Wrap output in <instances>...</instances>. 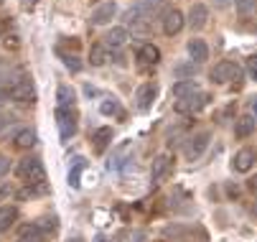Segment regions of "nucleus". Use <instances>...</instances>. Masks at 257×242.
Returning a JSON list of instances; mask_svg holds the SVG:
<instances>
[{
  "instance_id": "7",
  "label": "nucleus",
  "mask_w": 257,
  "mask_h": 242,
  "mask_svg": "<svg viewBox=\"0 0 257 242\" xmlns=\"http://www.w3.org/2000/svg\"><path fill=\"white\" fill-rule=\"evenodd\" d=\"M156 97H158V84H156V82L140 84L138 92H135V107H138V110H151V105L156 102Z\"/></svg>"
},
{
  "instance_id": "30",
  "label": "nucleus",
  "mask_w": 257,
  "mask_h": 242,
  "mask_svg": "<svg viewBox=\"0 0 257 242\" xmlns=\"http://www.w3.org/2000/svg\"><path fill=\"white\" fill-rule=\"evenodd\" d=\"M61 59H64V64L71 69V72H79V69H82V61H77V56H69V54H64Z\"/></svg>"
},
{
  "instance_id": "21",
  "label": "nucleus",
  "mask_w": 257,
  "mask_h": 242,
  "mask_svg": "<svg viewBox=\"0 0 257 242\" xmlns=\"http://www.w3.org/2000/svg\"><path fill=\"white\" fill-rule=\"evenodd\" d=\"M140 61H143V64H158V61H161V51H158V46H153V44L140 46Z\"/></svg>"
},
{
  "instance_id": "3",
  "label": "nucleus",
  "mask_w": 257,
  "mask_h": 242,
  "mask_svg": "<svg viewBox=\"0 0 257 242\" xmlns=\"http://www.w3.org/2000/svg\"><path fill=\"white\" fill-rule=\"evenodd\" d=\"M209 141H211L209 130H201V133L191 135L186 141V146H183V156H186V161H199L204 156V151L209 148Z\"/></svg>"
},
{
  "instance_id": "5",
  "label": "nucleus",
  "mask_w": 257,
  "mask_h": 242,
  "mask_svg": "<svg viewBox=\"0 0 257 242\" xmlns=\"http://www.w3.org/2000/svg\"><path fill=\"white\" fill-rule=\"evenodd\" d=\"M242 72H239V66L232 64V61H219L214 69H211V82L214 84H227L229 79H239Z\"/></svg>"
},
{
  "instance_id": "29",
  "label": "nucleus",
  "mask_w": 257,
  "mask_h": 242,
  "mask_svg": "<svg viewBox=\"0 0 257 242\" xmlns=\"http://www.w3.org/2000/svg\"><path fill=\"white\" fill-rule=\"evenodd\" d=\"M125 242H148V232H143V229H133V232L125 237Z\"/></svg>"
},
{
  "instance_id": "4",
  "label": "nucleus",
  "mask_w": 257,
  "mask_h": 242,
  "mask_svg": "<svg viewBox=\"0 0 257 242\" xmlns=\"http://www.w3.org/2000/svg\"><path fill=\"white\" fill-rule=\"evenodd\" d=\"M56 125H59L61 141H69V138L77 133V112H74V107H56Z\"/></svg>"
},
{
  "instance_id": "34",
  "label": "nucleus",
  "mask_w": 257,
  "mask_h": 242,
  "mask_svg": "<svg viewBox=\"0 0 257 242\" xmlns=\"http://www.w3.org/2000/svg\"><path fill=\"white\" fill-rule=\"evenodd\" d=\"M176 74H178V77H183V74H194V66H191V64H189V66H178V69H176Z\"/></svg>"
},
{
  "instance_id": "18",
  "label": "nucleus",
  "mask_w": 257,
  "mask_h": 242,
  "mask_svg": "<svg viewBox=\"0 0 257 242\" xmlns=\"http://www.w3.org/2000/svg\"><path fill=\"white\" fill-rule=\"evenodd\" d=\"M56 102H59V107H74V102H77V92L66 87V84H59L56 87Z\"/></svg>"
},
{
  "instance_id": "11",
  "label": "nucleus",
  "mask_w": 257,
  "mask_h": 242,
  "mask_svg": "<svg viewBox=\"0 0 257 242\" xmlns=\"http://www.w3.org/2000/svg\"><path fill=\"white\" fill-rule=\"evenodd\" d=\"M183 23H186V18H183V13L176 11V8L168 11V13L163 16V31L168 33V36H176V33H181Z\"/></svg>"
},
{
  "instance_id": "14",
  "label": "nucleus",
  "mask_w": 257,
  "mask_h": 242,
  "mask_svg": "<svg viewBox=\"0 0 257 242\" xmlns=\"http://www.w3.org/2000/svg\"><path fill=\"white\" fill-rule=\"evenodd\" d=\"M186 49H189V56H191L196 64H201V61H206V59H209V46H206V41H204V39H191Z\"/></svg>"
},
{
  "instance_id": "17",
  "label": "nucleus",
  "mask_w": 257,
  "mask_h": 242,
  "mask_svg": "<svg viewBox=\"0 0 257 242\" xmlns=\"http://www.w3.org/2000/svg\"><path fill=\"white\" fill-rule=\"evenodd\" d=\"M13 143H16V148H21V151L33 148V146H36V130H33V128H23V130L13 138Z\"/></svg>"
},
{
  "instance_id": "22",
  "label": "nucleus",
  "mask_w": 257,
  "mask_h": 242,
  "mask_svg": "<svg viewBox=\"0 0 257 242\" xmlns=\"http://www.w3.org/2000/svg\"><path fill=\"white\" fill-rule=\"evenodd\" d=\"M46 239V234L36 227V224H28L23 232H21V237H18V242H44Z\"/></svg>"
},
{
  "instance_id": "24",
  "label": "nucleus",
  "mask_w": 257,
  "mask_h": 242,
  "mask_svg": "<svg viewBox=\"0 0 257 242\" xmlns=\"http://www.w3.org/2000/svg\"><path fill=\"white\" fill-rule=\"evenodd\" d=\"M84 166H87V163H84V161H79V163H77L74 168L69 171V186H71V189H79V176H82Z\"/></svg>"
},
{
  "instance_id": "16",
  "label": "nucleus",
  "mask_w": 257,
  "mask_h": 242,
  "mask_svg": "<svg viewBox=\"0 0 257 242\" xmlns=\"http://www.w3.org/2000/svg\"><path fill=\"white\" fill-rule=\"evenodd\" d=\"M206 18H209V11H206V6H201V3L191 6V13H189V23H191V28H194V31L204 28V26H206Z\"/></svg>"
},
{
  "instance_id": "27",
  "label": "nucleus",
  "mask_w": 257,
  "mask_h": 242,
  "mask_svg": "<svg viewBox=\"0 0 257 242\" xmlns=\"http://www.w3.org/2000/svg\"><path fill=\"white\" fill-rule=\"evenodd\" d=\"M254 3H257V0H234L239 16H249V13L254 11Z\"/></svg>"
},
{
  "instance_id": "2",
  "label": "nucleus",
  "mask_w": 257,
  "mask_h": 242,
  "mask_svg": "<svg viewBox=\"0 0 257 242\" xmlns=\"http://www.w3.org/2000/svg\"><path fill=\"white\" fill-rule=\"evenodd\" d=\"M206 105H209V94H204V92H194V94L183 97V99H176L173 110H176L178 115H196V112L204 110Z\"/></svg>"
},
{
  "instance_id": "28",
  "label": "nucleus",
  "mask_w": 257,
  "mask_h": 242,
  "mask_svg": "<svg viewBox=\"0 0 257 242\" xmlns=\"http://www.w3.org/2000/svg\"><path fill=\"white\" fill-rule=\"evenodd\" d=\"M183 133H186V128H173V133L168 135V141H166V146H168V148H176V146L181 143V138H183Z\"/></svg>"
},
{
  "instance_id": "35",
  "label": "nucleus",
  "mask_w": 257,
  "mask_h": 242,
  "mask_svg": "<svg viewBox=\"0 0 257 242\" xmlns=\"http://www.w3.org/2000/svg\"><path fill=\"white\" fill-rule=\"evenodd\" d=\"M36 3H39V0H23V8H33Z\"/></svg>"
},
{
  "instance_id": "37",
  "label": "nucleus",
  "mask_w": 257,
  "mask_h": 242,
  "mask_svg": "<svg viewBox=\"0 0 257 242\" xmlns=\"http://www.w3.org/2000/svg\"><path fill=\"white\" fill-rule=\"evenodd\" d=\"M249 186H252V189H257V176H254V179L249 181Z\"/></svg>"
},
{
  "instance_id": "32",
  "label": "nucleus",
  "mask_w": 257,
  "mask_h": 242,
  "mask_svg": "<svg viewBox=\"0 0 257 242\" xmlns=\"http://www.w3.org/2000/svg\"><path fill=\"white\" fill-rule=\"evenodd\" d=\"M8 23H11V18H8V16H0V39L6 36V31H8Z\"/></svg>"
},
{
  "instance_id": "6",
  "label": "nucleus",
  "mask_w": 257,
  "mask_h": 242,
  "mask_svg": "<svg viewBox=\"0 0 257 242\" xmlns=\"http://www.w3.org/2000/svg\"><path fill=\"white\" fill-rule=\"evenodd\" d=\"M8 97L16 99V102H33V99H36V87H33V82H31L28 77H23V79H18L16 84H11Z\"/></svg>"
},
{
  "instance_id": "38",
  "label": "nucleus",
  "mask_w": 257,
  "mask_h": 242,
  "mask_svg": "<svg viewBox=\"0 0 257 242\" xmlns=\"http://www.w3.org/2000/svg\"><path fill=\"white\" fill-rule=\"evenodd\" d=\"M69 242H84V239H82V237H71Z\"/></svg>"
},
{
  "instance_id": "9",
  "label": "nucleus",
  "mask_w": 257,
  "mask_h": 242,
  "mask_svg": "<svg viewBox=\"0 0 257 242\" xmlns=\"http://www.w3.org/2000/svg\"><path fill=\"white\" fill-rule=\"evenodd\" d=\"M127 39H130V31L125 28V26H115V28H109L107 31V36H104V46L107 49H122L125 44H127Z\"/></svg>"
},
{
  "instance_id": "36",
  "label": "nucleus",
  "mask_w": 257,
  "mask_h": 242,
  "mask_svg": "<svg viewBox=\"0 0 257 242\" xmlns=\"http://www.w3.org/2000/svg\"><path fill=\"white\" fill-rule=\"evenodd\" d=\"M252 115H254V120H257V99L252 102Z\"/></svg>"
},
{
  "instance_id": "15",
  "label": "nucleus",
  "mask_w": 257,
  "mask_h": 242,
  "mask_svg": "<svg viewBox=\"0 0 257 242\" xmlns=\"http://www.w3.org/2000/svg\"><path fill=\"white\" fill-rule=\"evenodd\" d=\"M254 133V117L252 115H242L234 125V135L239 138V141H247V138H252Z\"/></svg>"
},
{
  "instance_id": "13",
  "label": "nucleus",
  "mask_w": 257,
  "mask_h": 242,
  "mask_svg": "<svg viewBox=\"0 0 257 242\" xmlns=\"http://www.w3.org/2000/svg\"><path fill=\"white\" fill-rule=\"evenodd\" d=\"M16 219H18V209L13 204H3V206H0V234L8 232L16 224Z\"/></svg>"
},
{
  "instance_id": "25",
  "label": "nucleus",
  "mask_w": 257,
  "mask_h": 242,
  "mask_svg": "<svg viewBox=\"0 0 257 242\" xmlns=\"http://www.w3.org/2000/svg\"><path fill=\"white\" fill-rule=\"evenodd\" d=\"M99 112H102V115H117V112H120V105H117V99H115V97L104 99L102 105H99Z\"/></svg>"
},
{
  "instance_id": "31",
  "label": "nucleus",
  "mask_w": 257,
  "mask_h": 242,
  "mask_svg": "<svg viewBox=\"0 0 257 242\" xmlns=\"http://www.w3.org/2000/svg\"><path fill=\"white\" fill-rule=\"evenodd\" d=\"M247 69H249L252 79H257V54H252V56L247 59Z\"/></svg>"
},
{
  "instance_id": "1",
  "label": "nucleus",
  "mask_w": 257,
  "mask_h": 242,
  "mask_svg": "<svg viewBox=\"0 0 257 242\" xmlns=\"http://www.w3.org/2000/svg\"><path fill=\"white\" fill-rule=\"evenodd\" d=\"M16 174L21 176V181L26 186H41L46 184V168L39 158H23L16 168Z\"/></svg>"
},
{
  "instance_id": "20",
  "label": "nucleus",
  "mask_w": 257,
  "mask_h": 242,
  "mask_svg": "<svg viewBox=\"0 0 257 242\" xmlns=\"http://www.w3.org/2000/svg\"><path fill=\"white\" fill-rule=\"evenodd\" d=\"M92 141H94V151L102 153V151L109 146V141H112V130H109V128H97Z\"/></svg>"
},
{
  "instance_id": "39",
  "label": "nucleus",
  "mask_w": 257,
  "mask_h": 242,
  "mask_svg": "<svg viewBox=\"0 0 257 242\" xmlns=\"http://www.w3.org/2000/svg\"><path fill=\"white\" fill-rule=\"evenodd\" d=\"M97 242H107V239H104V237H97Z\"/></svg>"
},
{
  "instance_id": "19",
  "label": "nucleus",
  "mask_w": 257,
  "mask_h": 242,
  "mask_svg": "<svg viewBox=\"0 0 257 242\" xmlns=\"http://www.w3.org/2000/svg\"><path fill=\"white\" fill-rule=\"evenodd\" d=\"M171 92H173L176 99H183V97H189V94L199 92V87H196L194 79H181V82H176V84L171 87Z\"/></svg>"
},
{
  "instance_id": "12",
  "label": "nucleus",
  "mask_w": 257,
  "mask_h": 242,
  "mask_svg": "<svg viewBox=\"0 0 257 242\" xmlns=\"http://www.w3.org/2000/svg\"><path fill=\"white\" fill-rule=\"evenodd\" d=\"M254 161H257V151H254V148H242V151H237V156H234V171H239V174H247V171L254 166Z\"/></svg>"
},
{
  "instance_id": "33",
  "label": "nucleus",
  "mask_w": 257,
  "mask_h": 242,
  "mask_svg": "<svg viewBox=\"0 0 257 242\" xmlns=\"http://www.w3.org/2000/svg\"><path fill=\"white\" fill-rule=\"evenodd\" d=\"M8 166H11V161H8L6 156H0V176L8 174Z\"/></svg>"
},
{
  "instance_id": "26",
  "label": "nucleus",
  "mask_w": 257,
  "mask_h": 242,
  "mask_svg": "<svg viewBox=\"0 0 257 242\" xmlns=\"http://www.w3.org/2000/svg\"><path fill=\"white\" fill-rule=\"evenodd\" d=\"M36 227H39L44 234H49V232H56V219H54V217H41L39 222H36Z\"/></svg>"
},
{
  "instance_id": "40",
  "label": "nucleus",
  "mask_w": 257,
  "mask_h": 242,
  "mask_svg": "<svg viewBox=\"0 0 257 242\" xmlns=\"http://www.w3.org/2000/svg\"><path fill=\"white\" fill-rule=\"evenodd\" d=\"M254 8H257V3H254Z\"/></svg>"
},
{
  "instance_id": "8",
  "label": "nucleus",
  "mask_w": 257,
  "mask_h": 242,
  "mask_svg": "<svg viewBox=\"0 0 257 242\" xmlns=\"http://www.w3.org/2000/svg\"><path fill=\"white\" fill-rule=\"evenodd\" d=\"M115 13H117V3H115V0H104V3H99L92 11L89 23L92 26H104V23H109V18H115Z\"/></svg>"
},
{
  "instance_id": "10",
  "label": "nucleus",
  "mask_w": 257,
  "mask_h": 242,
  "mask_svg": "<svg viewBox=\"0 0 257 242\" xmlns=\"http://www.w3.org/2000/svg\"><path fill=\"white\" fill-rule=\"evenodd\" d=\"M171 156H166V153H161V156H156L153 158V166H151V179L156 181V184H161L168 174H171Z\"/></svg>"
},
{
  "instance_id": "23",
  "label": "nucleus",
  "mask_w": 257,
  "mask_h": 242,
  "mask_svg": "<svg viewBox=\"0 0 257 242\" xmlns=\"http://www.w3.org/2000/svg\"><path fill=\"white\" fill-rule=\"evenodd\" d=\"M107 56H109V54H107V46H104V44H94V46L89 49V64H92V66H102V64L107 61Z\"/></svg>"
}]
</instances>
